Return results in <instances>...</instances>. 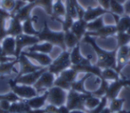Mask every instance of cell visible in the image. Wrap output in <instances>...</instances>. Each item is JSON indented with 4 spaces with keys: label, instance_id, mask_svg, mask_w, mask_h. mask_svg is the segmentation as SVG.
I'll return each mask as SVG.
<instances>
[{
    "label": "cell",
    "instance_id": "obj_1",
    "mask_svg": "<svg viewBox=\"0 0 130 113\" xmlns=\"http://www.w3.org/2000/svg\"><path fill=\"white\" fill-rule=\"evenodd\" d=\"M84 42L90 44L93 46L94 50L95 51L96 54L98 56V62L96 66H98L101 69H107L110 68L113 69L117 71V51L118 48L113 52H106V51L103 50L100 48L97 45H96L95 41L94 38L90 36L85 35L84 37Z\"/></svg>",
    "mask_w": 130,
    "mask_h": 113
},
{
    "label": "cell",
    "instance_id": "obj_2",
    "mask_svg": "<svg viewBox=\"0 0 130 113\" xmlns=\"http://www.w3.org/2000/svg\"><path fill=\"white\" fill-rule=\"evenodd\" d=\"M38 38L39 41L49 42L53 45H59L63 49V51H65L66 49V45L64 43V32L63 31L62 32H54V31L50 30L46 21H45L44 22V28L41 31H39Z\"/></svg>",
    "mask_w": 130,
    "mask_h": 113
},
{
    "label": "cell",
    "instance_id": "obj_3",
    "mask_svg": "<svg viewBox=\"0 0 130 113\" xmlns=\"http://www.w3.org/2000/svg\"><path fill=\"white\" fill-rule=\"evenodd\" d=\"M92 95V93L89 92L88 93H80L74 90H70L67 95L66 106L69 108L70 110L72 109H81L87 113V109H86L85 102L89 96Z\"/></svg>",
    "mask_w": 130,
    "mask_h": 113
},
{
    "label": "cell",
    "instance_id": "obj_4",
    "mask_svg": "<svg viewBox=\"0 0 130 113\" xmlns=\"http://www.w3.org/2000/svg\"><path fill=\"white\" fill-rule=\"evenodd\" d=\"M71 66V58H70V52L65 50L61 53L59 57L52 61V63L48 66L47 70L55 75V74H60L61 71L70 68Z\"/></svg>",
    "mask_w": 130,
    "mask_h": 113
},
{
    "label": "cell",
    "instance_id": "obj_5",
    "mask_svg": "<svg viewBox=\"0 0 130 113\" xmlns=\"http://www.w3.org/2000/svg\"><path fill=\"white\" fill-rule=\"evenodd\" d=\"M8 84L11 86V89L17 96H19L21 99L28 100L32 97L38 95V92L34 88V86H27V85H21L15 83L14 79H10L8 81Z\"/></svg>",
    "mask_w": 130,
    "mask_h": 113
},
{
    "label": "cell",
    "instance_id": "obj_6",
    "mask_svg": "<svg viewBox=\"0 0 130 113\" xmlns=\"http://www.w3.org/2000/svg\"><path fill=\"white\" fill-rule=\"evenodd\" d=\"M38 42L40 41L37 36H29L24 33L16 36L15 37V58L18 59L24 47L31 46L38 44Z\"/></svg>",
    "mask_w": 130,
    "mask_h": 113
},
{
    "label": "cell",
    "instance_id": "obj_7",
    "mask_svg": "<svg viewBox=\"0 0 130 113\" xmlns=\"http://www.w3.org/2000/svg\"><path fill=\"white\" fill-rule=\"evenodd\" d=\"M67 95L68 93H66L65 90L54 86L50 89H48V96H47L46 102H48L49 104L60 107L66 103Z\"/></svg>",
    "mask_w": 130,
    "mask_h": 113
},
{
    "label": "cell",
    "instance_id": "obj_8",
    "mask_svg": "<svg viewBox=\"0 0 130 113\" xmlns=\"http://www.w3.org/2000/svg\"><path fill=\"white\" fill-rule=\"evenodd\" d=\"M54 80H55L54 74L46 70L40 76V77L37 80V82L35 83L33 86H34V88L37 90V92L38 93L39 92L47 91L46 89H50L51 87H53Z\"/></svg>",
    "mask_w": 130,
    "mask_h": 113
},
{
    "label": "cell",
    "instance_id": "obj_9",
    "mask_svg": "<svg viewBox=\"0 0 130 113\" xmlns=\"http://www.w3.org/2000/svg\"><path fill=\"white\" fill-rule=\"evenodd\" d=\"M130 86V79H120L119 80H115L112 83L109 85L108 90L105 94V96L108 98L109 101H111L113 99L117 98L118 94H119L120 89L123 86Z\"/></svg>",
    "mask_w": 130,
    "mask_h": 113
},
{
    "label": "cell",
    "instance_id": "obj_10",
    "mask_svg": "<svg viewBox=\"0 0 130 113\" xmlns=\"http://www.w3.org/2000/svg\"><path fill=\"white\" fill-rule=\"evenodd\" d=\"M47 70V69H40V70H37L35 72L32 73H29L26 74V75H22L21 77H16L14 78L15 83L17 84H21V85H27V86H34V84L37 82L38 78L40 77V76L45 72Z\"/></svg>",
    "mask_w": 130,
    "mask_h": 113
},
{
    "label": "cell",
    "instance_id": "obj_11",
    "mask_svg": "<svg viewBox=\"0 0 130 113\" xmlns=\"http://www.w3.org/2000/svg\"><path fill=\"white\" fill-rule=\"evenodd\" d=\"M18 61L21 65V70H20V72L18 73V75H17V77H21V76H22V75L32 73V72H35V71H37V70L42 69V67H38V66H36V65L32 64V63L29 61V58L24 55L23 54H20V56H19V58H18Z\"/></svg>",
    "mask_w": 130,
    "mask_h": 113
},
{
    "label": "cell",
    "instance_id": "obj_12",
    "mask_svg": "<svg viewBox=\"0 0 130 113\" xmlns=\"http://www.w3.org/2000/svg\"><path fill=\"white\" fill-rule=\"evenodd\" d=\"M21 54H23L24 55L27 56L29 59H33L37 61L43 67H48L53 61L50 56L47 55L46 54H42V53L38 52H22Z\"/></svg>",
    "mask_w": 130,
    "mask_h": 113
},
{
    "label": "cell",
    "instance_id": "obj_13",
    "mask_svg": "<svg viewBox=\"0 0 130 113\" xmlns=\"http://www.w3.org/2000/svg\"><path fill=\"white\" fill-rule=\"evenodd\" d=\"M119 52H117V72L119 73L121 69L126 62H128V54H129V45L119 47Z\"/></svg>",
    "mask_w": 130,
    "mask_h": 113
},
{
    "label": "cell",
    "instance_id": "obj_14",
    "mask_svg": "<svg viewBox=\"0 0 130 113\" xmlns=\"http://www.w3.org/2000/svg\"><path fill=\"white\" fill-rule=\"evenodd\" d=\"M71 68L75 70L77 72H85V73H88L91 74V75H95L102 79V69L99 68L98 66H96V65L94 66L92 64H87V65L78 64V65H71Z\"/></svg>",
    "mask_w": 130,
    "mask_h": 113
},
{
    "label": "cell",
    "instance_id": "obj_15",
    "mask_svg": "<svg viewBox=\"0 0 130 113\" xmlns=\"http://www.w3.org/2000/svg\"><path fill=\"white\" fill-rule=\"evenodd\" d=\"M2 49L4 56H13L15 57V38L7 36L2 41Z\"/></svg>",
    "mask_w": 130,
    "mask_h": 113
},
{
    "label": "cell",
    "instance_id": "obj_16",
    "mask_svg": "<svg viewBox=\"0 0 130 113\" xmlns=\"http://www.w3.org/2000/svg\"><path fill=\"white\" fill-rule=\"evenodd\" d=\"M47 96H48V90L45 91L42 95H36L32 98L28 99V100H26V102L29 104V107L32 109H42L46 102Z\"/></svg>",
    "mask_w": 130,
    "mask_h": 113
},
{
    "label": "cell",
    "instance_id": "obj_17",
    "mask_svg": "<svg viewBox=\"0 0 130 113\" xmlns=\"http://www.w3.org/2000/svg\"><path fill=\"white\" fill-rule=\"evenodd\" d=\"M70 58H71V65H87L91 64L90 61L88 59H86L81 55L79 51V44L77 45L73 49H71V52L70 53Z\"/></svg>",
    "mask_w": 130,
    "mask_h": 113
},
{
    "label": "cell",
    "instance_id": "obj_18",
    "mask_svg": "<svg viewBox=\"0 0 130 113\" xmlns=\"http://www.w3.org/2000/svg\"><path fill=\"white\" fill-rule=\"evenodd\" d=\"M88 22H86L84 19H78L74 23L72 24V27L71 29V31L78 38V40L81 39L83 36H85L87 32V26Z\"/></svg>",
    "mask_w": 130,
    "mask_h": 113
},
{
    "label": "cell",
    "instance_id": "obj_19",
    "mask_svg": "<svg viewBox=\"0 0 130 113\" xmlns=\"http://www.w3.org/2000/svg\"><path fill=\"white\" fill-rule=\"evenodd\" d=\"M117 31V28L116 26H103V28L99 29L96 31H87L85 35L90 37H101V38H105V37L111 36V35L116 34Z\"/></svg>",
    "mask_w": 130,
    "mask_h": 113
},
{
    "label": "cell",
    "instance_id": "obj_20",
    "mask_svg": "<svg viewBox=\"0 0 130 113\" xmlns=\"http://www.w3.org/2000/svg\"><path fill=\"white\" fill-rule=\"evenodd\" d=\"M6 33H7V36H12L14 38L18 35L22 34L23 31H22V22L16 17H12L9 27L6 29Z\"/></svg>",
    "mask_w": 130,
    "mask_h": 113
},
{
    "label": "cell",
    "instance_id": "obj_21",
    "mask_svg": "<svg viewBox=\"0 0 130 113\" xmlns=\"http://www.w3.org/2000/svg\"><path fill=\"white\" fill-rule=\"evenodd\" d=\"M106 13H108V11L104 10L103 7H101V6L96 7V8H89L87 11H85L83 19L86 22H92V21L95 20V19L99 18V17H101L102 15Z\"/></svg>",
    "mask_w": 130,
    "mask_h": 113
},
{
    "label": "cell",
    "instance_id": "obj_22",
    "mask_svg": "<svg viewBox=\"0 0 130 113\" xmlns=\"http://www.w3.org/2000/svg\"><path fill=\"white\" fill-rule=\"evenodd\" d=\"M30 109H32L29 107V104L26 102V100L22 99L19 102H12L9 108V112L10 113H23L29 111Z\"/></svg>",
    "mask_w": 130,
    "mask_h": 113
},
{
    "label": "cell",
    "instance_id": "obj_23",
    "mask_svg": "<svg viewBox=\"0 0 130 113\" xmlns=\"http://www.w3.org/2000/svg\"><path fill=\"white\" fill-rule=\"evenodd\" d=\"M65 14H66V8L61 2V0H56L55 3L53 5L52 18L61 22V17H64Z\"/></svg>",
    "mask_w": 130,
    "mask_h": 113
},
{
    "label": "cell",
    "instance_id": "obj_24",
    "mask_svg": "<svg viewBox=\"0 0 130 113\" xmlns=\"http://www.w3.org/2000/svg\"><path fill=\"white\" fill-rule=\"evenodd\" d=\"M53 46L54 45L49 42H45L43 44H36L31 46H29L28 48V52H38L42 53V54H49L51 51L53 50Z\"/></svg>",
    "mask_w": 130,
    "mask_h": 113
},
{
    "label": "cell",
    "instance_id": "obj_25",
    "mask_svg": "<svg viewBox=\"0 0 130 113\" xmlns=\"http://www.w3.org/2000/svg\"><path fill=\"white\" fill-rule=\"evenodd\" d=\"M35 6H36V5H35L34 3H29V4H27L25 6H23L13 17H16L21 22H23L24 21H26L27 19L30 18V16H29L30 12Z\"/></svg>",
    "mask_w": 130,
    "mask_h": 113
},
{
    "label": "cell",
    "instance_id": "obj_26",
    "mask_svg": "<svg viewBox=\"0 0 130 113\" xmlns=\"http://www.w3.org/2000/svg\"><path fill=\"white\" fill-rule=\"evenodd\" d=\"M91 76H92L91 74L87 73V75L82 79L78 80V81L75 80L74 82H72L71 83V90H74V91L78 92V93H88L89 92L85 89V81L87 80L88 77H90Z\"/></svg>",
    "mask_w": 130,
    "mask_h": 113
},
{
    "label": "cell",
    "instance_id": "obj_27",
    "mask_svg": "<svg viewBox=\"0 0 130 113\" xmlns=\"http://www.w3.org/2000/svg\"><path fill=\"white\" fill-rule=\"evenodd\" d=\"M64 43L66 47L70 49H73L77 45L79 44V40L71 30L64 32Z\"/></svg>",
    "mask_w": 130,
    "mask_h": 113
},
{
    "label": "cell",
    "instance_id": "obj_28",
    "mask_svg": "<svg viewBox=\"0 0 130 113\" xmlns=\"http://www.w3.org/2000/svg\"><path fill=\"white\" fill-rule=\"evenodd\" d=\"M22 31L26 35L37 37H38V33H39V31H37L33 27V21L31 18L27 19V20L22 22Z\"/></svg>",
    "mask_w": 130,
    "mask_h": 113
},
{
    "label": "cell",
    "instance_id": "obj_29",
    "mask_svg": "<svg viewBox=\"0 0 130 113\" xmlns=\"http://www.w3.org/2000/svg\"><path fill=\"white\" fill-rule=\"evenodd\" d=\"M102 79H105V80H119V75L115 70L110 68L103 69L102 70Z\"/></svg>",
    "mask_w": 130,
    "mask_h": 113
},
{
    "label": "cell",
    "instance_id": "obj_30",
    "mask_svg": "<svg viewBox=\"0 0 130 113\" xmlns=\"http://www.w3.org/2000/svg\"><path fill=\"white\" fill-rule=\"evenodd\" d=\"M18 62H19L18 59H16L15 61H13L0 63V76H5V75L10 74L13 71L15 64Z\"/></svg>",
    "mask_w": 130,
    "mask_h": 113
},
{
    "label": "cell",
    "instance_id": "obj_31",
    "mask_svg": "<svg viewBox=\"0 0 130 113\" xmlns=\"http://www.w3.org/2000/svg\"><path fill=\"white\" fill-rule=\"evenodd\" d=\"M116 28H117L118 32H126L130 28V16L126 15L122 18L119 19V22L116 23Z\"/></svg>",
    "mask_w": 130,
    "mask_h": 113
},
{
    "label": "cell",
    "instance_id": "obj_32",
    "mask_svg": "<svg viewBox=\"0 0 130 113\" xmlns=\"http://www.w3.org/2000/svg\"><path fill=\"white\" fill-rule=\"evenodd\" d=\"M109 83L107 80L105 79H101V85H100L99 88L97 90L94 92H91L92 93V95L93 96H95V97H98V98H102L103 96H105L107 93V90H108V87H109Z\"/></svg>",
    "mask_w": 130,
    "mask_h": 113
},
{
    "label": "cell",
    "instance_id": "obj_33",
    "mask_svg": "<svg viewBox=\"0 0 130 113\" xmlns=\"http://www.w3.org/2000/svg\"><path fill=\"white\" fill-rule=\"evenodd\" d=\"M78 73L75 70H73L72 68H68L66 70H64L63 71H61L59 74V76L62 77L63 78H65L67 81H69L70 83H72L76 80V77L78 76Z\"/></svg>",
    "mask_w": 130,
    "mask_h": 113
},
{
    "label": "cell",
    "instance_id": "obj_34",
    "mask_svg": "<svg viewBox=\"0 0 130 113\" xmlns=\"http://www.w3.org/2000/svg\"><path fill=\"white\" fill-rule=\"evenodd\" d=\"M110 13H115L118 15H122L125 13L124 6H122V4L119 3L116 0H110Z\"/></svg>",
    "mask_w": 130,
    "mask_h": 113
},
{
    "label": "cell",
    "instance_id": "obj_35",
    "mask_svg": "<svg viewBox=\"0 0 130 113\" xmlns=\"http://www.w3.org/2000/svg\"><path fill=\"white\" fill-rule=\"evenodd\" d=\"M53 1L54 0H35L34 4L36 6H41L45 10L47 14L51 15L53 14Z\"/></svg>",
    "mask_w": 130,
    "mask_h": 113
},
{
    "label": "cell",
    "instance_id": "obj_36",
    "mask_svg": "<svg viewBox=\"0 0 130 113\" xmlns=\"http://www.w3.org/2000/svg\"><path fill=\"white\" fill-rule=\"evenodd\" d=\"M104 26L103 24V20L102 17L95 19V20L92 21V22H89L87 23V31H96L99 29L103 28Z\"/></svg>",
    "mask_w": 130,
    "mask_h": 113
},
{
    "label": "cell",
    "instance_id": "obj_37",
    "mask_svg": "<svg viewBox=\"0 0 130 113\" xmlns=\"http://www.w3.org/2000/svg\"><path fill=\"white\" fill-rule=\"evenodd\" d=\"M125 102V99H118L115 98L113 100L110 101V109L111 110V112H119L122 109V106Z\"/></svg>",
    "mask_w": 130,
    "mask_h": 113
},
{
    "label": "cell",
    "instance_id": "obj_38",
    "mask_svg": "<svg viewBox=\"0 0 130 113\" xmlns=\"http://www.w3.org/2000/svg\"><path fill=\"white\" fill-rule=\"evenodd\" d=\"M54 86H58V87L61 88L63 90H70L71 89V83H70L69 81H67L65 78H63L62 77L59 76L57 78L54 80Z\"/></svg>",
    "mask_w": 130,
    "mask_h": 113
},
{
    "label": "cell",
    "instance_id": "obj_39",
    "mask_svg": "<svg viewBox=\"0 0 130 113\" xmlns=\"http://www.w3.org/2000/svg\"><path fill=\"white\" fill-rule=\"evenodd\" d=\"M118 48L124 45H127L130 43V36L126 32H117Z\"/></svg>",
    "mask_w": 130,
    "mask_h": 113
},
{
    "label": "cell",
    "instance_id": "obj_40",
    "mask_svg": "<svg viewBox=\"0 0 130 113\" xmlns=\"http://www.w3.org/2000/svg\"><path fill=\"white\" fill-rule=\"evenodd\" d=\"M100 101H101V98L93 96V95L89 96L85 102V106H86V109H87V112L89 110H91V109H93L94 108H95L99 104Z\"/></svg>",
    "mask_w": 130,
    "mask_h": 113
},
{
    "label": "cell",
    "instance_id": "obj_41",
    "mask_svg": "<svg viewBox=\"0 0 130 113\" xmlns=\"http://www.w3.org/2000/svg\"><path fill=\"white\" fill-rule=\"evenodd\" d=\"M61 22L62 24L63 32H66V31L71 30V27H72V24L74 23V19L71 16H70L69 14H65L64 19L61 20Z\"/></svg>",
    "mask_w": 130,
    "mask_h": 113
},
{
    "label": "cell",
    "instance_id": "obj_42",
    "mask_svg": "<svg viewBox=\"0 0 130 113\" xmlns=\"http://www.w3.org/2000/svg\"><path fill=\"white\" fill-rule=\"evenodd\" d=\"M22 99L19 96H17L13 91L10 92L8 93H6V94H0V101H7V102H19Z\"/></svg>",
    "mask_w": 130,
    "mask_h": 113
},
{
    "label": "cell",
    "instance_id": "obj_43",
    "mask_svg": "<svg viewBox=\"0 0 130 113\" xmlns=\"http://www.w3.org/2000/svg\"><path fill=\"white\" fill-rule=\"evenodd\" d=\"M15 6V0H0V7L11 13Z\"/></svg>",
    "mask_w": 130,
    "mask_h": 113
},
{
    "label": "cell",
    "instance_id": "obj_44",
    "mask_svg": "<svg viewBox=\"0 0 130 113\" xmlns=\"http://www.w3.org/2000/svg\"><path fill=\"white\" fill-rule=\"evenodd\" d=\"M108 98L106 96H103L101 98V101H100L99 104L96 106L95 108H94L93 109L89 110L87 113H100L105 107H106L107 103H108Z\"/></svg>",
    "mask_w": 130,
    "mask_h": 113
},
{
    "label": "cell",
    "instance_id": "obj_45",
    "mask_svg": "<svg viewBox=\"0 0 130 113\" xmlns=\"http://www.w3.org/2000/svg\"><path fill=\"white\" fill-rule=\"evenodd\" d=\"M26 2L25 1H23V0H15V6H14V8H13V10L11 12V15H12V17H13L15 14H16L17 13H18L19 11H20L21 9H22L23 6H26Z\"/></svg>",
    "mask_w": 130,
    "mask_h": 113
},
{
    "label": "cell",
    "instance_id": "obj_46",
    "mask_svg": "<svg viewBox=\"0 0 130 113\" xmlns=\"http://www.w3.org/2000/svg\"><path fill=\"white\" fill-rule=\"evenodd\" d=\"M97 1L101 5V7H103L106 11L110 10V0H97Z\"/></svg>",
    "mask_w": 130,
    "mask_h": 113
},
{
    "label": "cell",
    "instance_id": "obj_47",
    "mask_svg": "<svg viewBox=\"0 0 130 113\" xmlns=\"http://www.w3.org/2000/svg\"><path fill=\"white\" fill-rule=\"evenodd\" d=\"M70 111L71 110L69 109V108L64 104V105H61V106H60V107H57L55 113H70Z\"/></svg>",
    "mask_w": 130,
    "mask_h": 113
},
{
    "label": "cell",
    "instance_id": "obj_48",
    "mask_svg": "<svg viewBox=\"0 0 130 113\" xmlns=\"http://www.w3.org/2000/svg\"><path fill=\"white\" fill-rule=\"evenodd\" d=\"M11 102H7V101H0V109H6V110H9Z\"/></svg>",
    "mask_w": 130,
    "mask_h": 113
},
{
    "label": "cell",
    "instance_id": "obj_49",
    "mask_svg": "<svg viewBox=\"0 0 130 113\" xmlns=\"http://www.w3.org/2000/svg\"><path fill=\"white\" fill-rule=\"evenodd\" d=\"M124 10L126 14H130V0H126V2L125 3Z\"/></svg>",
    "mask_w": 130,
    "mask_h": 113
},
{
    "label": "cell",
    "instance_id": "obj_50",
    "mask_svg": "<svg viewBox=\"0 0 130 113\" xmlns=\"http://www.w3.org/2000/svg\"><path fill=\"white\" fill-rule=\"evenodd\" d=\"M6 37H7L6 29H0V42L3 41V40H4Z\"/></svg>",
    "mask_w": 130,
    "mask_h": 113
},
{
    "label": "cell",
    "instance_id": "obj_51",
    "mask_svg": "<svg viewBox=\"0 0 130 113\" xmlns=\"http://www.w3.org/2000/svg\"><path fill=\"white\" fill-rule=\"evenodd\" d=\"M6 18L0 16V29H6Z\"/></svg>",
    "mask_w": 130,
    "mask_h": 113
},
{
    "label": "cell",
    "instance_id": "obj_52",
    "mask_svg": "<svg viewBox=\"0 0 130 113\" xmlns=\"http://www.w3.org/2000/svg\"><path fill=\"white\" fill-rule=\"evenodd\" d=\"M23 113H46L45 109H30L29 111L27 112H23Z\"/></svg>",
    "mask_w": 130,
    "mask_h": 113
},
{
    "label": "cell",
    "instance_id": "obj_53",
    "mask_svg": "<svg viewBox=\"0 0 130 113\" xmlns=\"http://www.w3.org/2000/svg\"><path fill=\"white\" fill-rule=\"evenodd\" d=\"M70 113H87L86 111L81 110V109H72L70 111Z\"/></svg>",
    "mask_w": 130,
    "mask_h": 113
},
{
    "label": "cell",
    "instance_id": "obj_54",
    "mask_svg": "<svg viewBox=\"0 0 130 113\" xmlns=\"http://www.w3.org/2000/svg\"><path fill=\"white\" fill-rule=\"evenodd\" d=\"M0 113H10L9 110H6V109H0Z\"/></svg>",
    "mask_w": 130,
    "mask_h": 113
},
{
    "label": "cell",
    "instance_id": "obj_55",
    "mask_svg": "<svg viewBox=\"0 0 130 113\" xmlns=\"http://www.w3.org/2000/svg\"><path fill=\"white\" fill-rule=\"evenodd\" d=\"M116 1H118V2L120 3V4H124V3L126 2V0H116Z\"/></svg>",
    "mask_w": 130,
    "mask_h": 113
},
{
    "label": "cell",
    "instance_id": "obj_56",
    "mask_svg": "<svg viewBox=\"0 0 130 113\" xmlns=\"http://www.w3.org/2000/svg\"><path fill=\"white\" fill-rule=\"evenodd\" d=\"M0 56H4L3 55V49H2V45H0Z\"/></svg>",
    "mask_w": 130,
    "mask_h": 113
},
{
    "label": "cell",
    "instance_id": "obj_57",
    "mask_svg": "<svg viewBox=\"0 0 130 113\" xmlns=\"http://www.w3.org/2000/svg\"><path fill=\"white\" fill-rule=\"evenodd\" d=\"M23 1H25V2H29V3H34L35 0H23Z\"/></svg>",
    "mask_w": 130,
    "mask_h": 113
},
{
    "label": "cell",
    "instance_id": "obj_58",
    "mask_svg": "<svg viewBox=\"0 0 130 113\" xmlns=\"http://www.w3.org/2000/svg\"><path fill=\"white\" fill-rule=\"evenodd\" d=\"M128 57H129V59H130V45H129V54H128Z\"/></svg>",
    "mask_w": 130,
    "mask_h": 113
},
{
    "label": "cell",
    "instance_id": "obj_59",
    "mask_svg": "<svg viewBox=\"0 0 130 113\" xmlns=\"http://www.w3.org/2000/svg\"><path fill=\"white\" fill-rule=\"evenodd\" d=\"M118 113H125V111H122V110H121V111H119V112H118Z\"/></svg>",
    "mask_w": 130,
    "mask_h": 113
},
{
    "label": "cell",
    "instance_id": "obj_60",
    "mask_svg": "<svg viewBox=\"0 0 130 113\" xmlns=\"http://www.w3.org/2000/svg\"><path fill=\"white\" fill-rule=\"evenodd\" d=\"M112 113H116V112H112Z\"/></svg>",
    "mask_w": 130,
    "mask_h": 113
}]
</instances>
